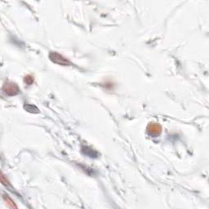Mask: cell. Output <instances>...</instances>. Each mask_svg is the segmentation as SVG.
I'll return each instance as SVG.
<instances>
[{
	"instance_id": "6da1fadb",
	"label": "cell",
	"mask_w": 209,
	"mask_h": 209,
	"mask_svg": "<svg viewBox=\"0 0 209 209\" xmlns=\"http://www.w3.org/2000/svg\"><path fill=\"white\" fill-rule=\"evenodd\" d=\"M49 58L52 62H54L56 64L61 65H70V62L68 61L67 59L65 57H64L62 55L59 54L58 52H51L49 53Z\"/></svg>"
},
{
	"instance_id": "52a82bcc",
	"label": "cell",
	"mask_w": 209,
	"mask_h": 209,
	"mask_svg": "<svg viewBox=\"0 0 209 209\" xmlns=\"http://www.w3.org/2000/svg\"><path fill=\"white\" fill-rule=\"evenodd\" d=\"M4 199L7 201V202L8 203V205L10 206V207H12V208H17V207H16V205H15V204L13 203L14 202H12V201L11 200V199H9L8 197H7V198H6V197H4Z\"/></svg>"
},
{
	"instance_id": "3957f363",
	"label": "cell",
	"mask_w": 209,
	"mask_h": 209,
	"mask_svg": "<svg viewBox=\"0 0 209 209\" xmlns=\"http://www.w3.org/2000/svg\"><path fill=\"white\" fill-rule=\"evenodd\" d=\"M162 132V127L159 123H149L147 127V132L149 135L153 136H158Z\"/></svg>"
},
{
	"instance_id": "277c9868",
	"label": "cell",
	"mask_w": 209,
	"mask_h": 209,
	"mask_svg": "<svg viewBox=\"0 0 209 209\" xmlns=\"http://www.w3.org/2000/svg\"><path fill=\"white\" fill-rule=\"evenodd\" d=\"M24 109H25L26 111L30 112V113H34V114H38V113H39V110H38L37 106H35L34 104H25V105H24Z\"/></svg>"
},
{
	"instance_id": "8992f818",
	"label": "cell",
	"mask_w": 209,
	"mask_h": 209,
	"mask_svg": "<svg viewBox=\"0 0 209 209\" xmlns=\"http://www.w3.org/2000/svg\"><path fill=\"white\" fill-rule=\"evenodd\" d=\"M24 81H25V83L30 85L32 84V83H33V82H34V78L32 77L31 75H27V76H25V77Z\"/></svg>"
},
{
	"instance_id": "7a4b0ae2",
	"label": "cell",
	"mask_w": 209,
	"mask_h": 209,
	"mask_svg": "<svg viewBox=\"0 0 209 209\" xmlns=\"http://www.w3.org/2000/svg\"><path fill=\"white\" fill-rule=\"evenodd\" d=\"M3 91L8 96H16L20 92V89L16 83L8 82L3 86Z\"/></svg>"
},
{
	"instance_id": "5b68a950",
	"label": "cell",
	"mask_w": 209,
	"mask_h": 209,
	"mask_svg": "<svg viewBox=\"0 0 209 209\" xmlns=\"http://www.w3.org/2000/svg\"><path fill=\"white\" fill-rule=\"evenodd\" d=\"M83 152H84L85 155H88V156H90V157H92V158H96L97 156V152L95 151V150H93V149H91V148H88V147H85V148L83 149Z\"/></svg>"
}]
</instances>
